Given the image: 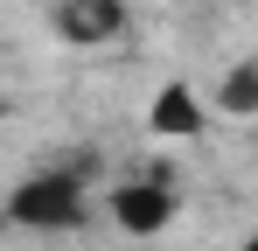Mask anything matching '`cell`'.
Masks as SVG:
<instances>
[{
	"mask_svg": "<svg viewBox=\"0 0 258 251\" xmlns=\"http://www.w3.org/2000/svg\"><path fill=\"white\" fill-rule=\"evenodd\" d=\"M174 209L181 203H174V189H168V167L112 189V223H119L126 237H161V230L174 223Z\"/></svg>",
	"mask_w": 258,
	"mask_h": 251,
	"instance_id": "7a4b0ae2",
	"label": "cell"
},
{
	"mask_svg": "<svg viewBox=\"0 0 258 251\" xmlns=\"http://www.w3.org/2000/svg\"><path fill=\"white\" fill-rule=\"evenodd\" d=\"M56 35L77 42V49H98V42L126 35V0H56Z\"/></svg>",
	"mask_w": 258,
	"mask_h": 251,
	"instance_id": "3957f363",
	"label": "cell"
},
{
	"mask_svg": "<svg viewBox=\"0 0 258 251\" xmlns=\"http://www.w3.org/2000/svg\"><path fill=\"white\" fill-rule=\"evenodd\" d=\"M7 216L21 230H77L84 223V174H70V167L21 174L14 196H7Z\"/></svg>",
	"mask_w": 258,
	"mask_h": 251,
	"instance_id": "6da1fadb",
	"label": "cell"
},
{
	"mask_svg": "<svg viewBox=\"0 0 258 251\" xmlns=\"http://www.w3.org/2000/svg\"><path fill=\"white\" fill-rule=\"evenodd\" d=\"M147 126H154L161 140H196V133H203V98H196L188 84H161L154 105H147Z\"/></svg>",
	"mask_w": 258,
	"mask_h": 251,
	"instance_id": "277c9868",
	"label": "cell"
},
{
	"mask_svg": "<svg viewBox=\"0 0 258 251\" xmlns=\"http://www.w3.org/2000/svg\"><path fill=\"white\" fill-rule=\"evenodd\" d=\"M237 251H258V230H251V237H244V244H237Z\"/></svg>",
	"mask_w": 258,
	"mask_h": 251,
	"instance_id": "8992f818",
	"label": "cell"
},
{
	"mask_svg": "<svg viewBox=\"0 0 258 251\" xmlns=\"http://www.w3.org/2000/svg\"><path fill=\"white\" fill-rule=\"evenodd\" d=\"M216 112H230V119L258 112V63H230V77L216 84Z\"/></svg>",
	"mask_w": 258,
	"mask_h": 251,
	"instance_id": "5b68a950",
	"label": "cell"
}]
</instances>
